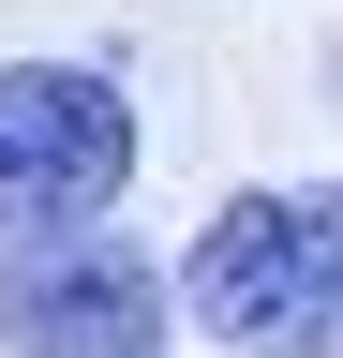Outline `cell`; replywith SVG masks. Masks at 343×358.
I'll return each mask as SVG.
<instances>
[{
    "instance_id": "6da1fadb",
    "label": "cell",
    "mask_w": 343,
    "mask_h": 358,
    "mask_svg": "<svg viewBox=\"0 0 343 358\" xmlns=\"http://www.w3.org/2000/svg\"><path fill=\"white\" fill-rule=\"evenodd\" d=\"M180 313L239 358H343V194L284 179L209 209V239L180 254Z\"/></svg>"
},
{
    "instance_id": "7a4b0ae2",
    "label": "cell",
    "mask_w": 343,
    "mask_h": 358,
    "mask_svg": "<svg viewBox=\"0 0 343 358\" xmlns=\"http://www.w3.org/2000/svg\"><path fill=\"white\" fill-rule=\"evenodd\" d=\"M135 194V90L90 60H15L0 75V224H105Z\"/></svg>"
},
{
    "instance_id": "3957f363",
    "label": "cell",
    "mask_w": 343,
    "mask_h": 358,
    "mask_svg": "<svg viewBox=\"0 0 343 358\" xmlns=\"http://www.w3.org/2000/svg\"><path fill=\"white\" fill-rule=\"evenodd\" d=\"M180 343V284H149L90 224H30L0 254V358H164Z\"/></svg>"
}]
</instances>
